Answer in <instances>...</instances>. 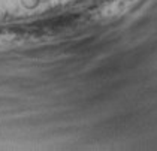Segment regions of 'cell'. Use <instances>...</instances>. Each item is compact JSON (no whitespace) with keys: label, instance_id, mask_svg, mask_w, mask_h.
<instances>
[{"label":"cell","instance_id":"obj_1","mask_svg":"<svg viewBox=\"0 0 157 151\" xmlns=\"http://www.w3.org/2000/svg\"><path fill=\"white\" fill-rule=\"evenodd\" d=\"M39 3H40V0H21V5L24 6L25 9H36L37 6H39Z\"/></svg>","mask_w":157,"mask_h":151},{"label":"cell","instance_id":"obj_2","mask_svg":"<svg viewBox=\"0 0 157 151\" xmlns=\"http://www.w3.org/2000/svg\"><path fill=\"white\" fill-rule=\"evenodd\" d=\"M47 2H48V0H40V3H47Z\"/></svg>","mask_w":157,"mask_h":151}]
</instances>
